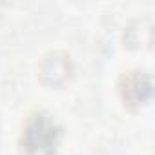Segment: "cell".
<instances>
[{
    "label": "cell",
    "instance_id": "obj_2",
    "mask_svg": "<svg viewBox=\"0 0 155 155\" xmlns=\"http://www.w3.org/2000/svg\"><path fill=\"white\" fill-rule=\"evenodd\" d=\"M71 71H73V64H71L69 55L60 53V51L49 53L48 57H44V60L38 66L40 81L46 86H53V88L62 86L71 77Z\"/></svg>",
    "mask_w": 155,
    "mask_h": 155
},
{
    "label": "cell",
    "instance_id": "obj_3",
    "mask_svg": "<svg viewBox=\"0 0 155 155\" xmlns=\"http://www.w3.org/2000/svg\"><path fill=\"white\" fill-rule=\"evenodd\" d=\"M120 97L131 108L148 102L151 97V77L146 71H130L120 82Z\"/></svg>",
    "mask_w": 155,
    "mask_h": 155
},
{
    "label": "cell",
    "instance_id": "obj_1",
    "mask_svg": "<svg viewBox=\"0 0 155 155\" xmlns=\"http://www.w3.org/2000/svg\"><path fill=\"white\" fill-rule=\"evenodd\" d=\"M62 130L46 111H35L28 117L22 135L20 146L28 155H55L60 142Z\"/></svg>",
    "mask_w": 155,
    "mask_h": 155
}]
</instances>
